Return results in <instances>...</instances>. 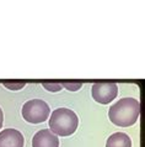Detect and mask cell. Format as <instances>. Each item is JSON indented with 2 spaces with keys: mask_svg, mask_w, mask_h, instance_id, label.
Instances as JSON below:
<instances>
[{
  "mask_svg": "<svg viewBox=\"0 0 145 147\" xmlns=\"http://www.w3.org/2000/svg\"><path fill=\"white\" fill-rule=\"evenodd\" d=\"M140 115V103L134 98H122L108 110L111 122L119 127L133 126Z\"/></svg>",
  "mask_w": 145,
  "mask_h": 147,
  "instance_id": "cell-1",
  "label": "cell"
},
{
  "mask_svg": "<svg viewBox=\"0 0 145 147\" xmlns=\"http://www.w3.org/2000/svg\"><path fill=\"white\" fill-rule=\"evenodd\" d=\"M49 130L57 136L67 137L72 135L79 126L78 115L68 108H58L49 115Z\"/></svg>",
  "mask_w": 145,
  "mask_h": 147,
  "instance_id": "cell-2",
  "label": "cell"
},
{
  "mask_svg": "<svg viewBox=\"0 0 145 147\" xmlns=\"http://www.w3.org/2000/svg\"><path fill=\"white\" fill-rule=\"evenodd\" d=\"M21 115L29 124H42L51 115V108L46 101L41 99H31L23 104Z\"/></svg>",
  "mask_w": 145,
  "mask_h": 147,
  "instance_id": "cell-3",
  "label": "cell"
},
{
  "mask_svg": "<svg viewBox=\"0 0 145 147\" xmlns=\"http://www.w3.org/2000/svg\"><path fill=\"white\" fill-rule=\"evenodd\" d=\"M91 93L96 103L106 105L113 101L118 95V85L113 82H97L92 85Z\"/></svg>",
  "mask_w": 145,
  "mask_h": 147,
  "instance_id": "cell-4",
  "label": "cell"
},
{
  "mask_svg": "<svg viewBox=\"0 0 145 147\" xmlns=\"http://www.w3.org/2000/svg\"><path fill=\"white\" fill-rule=\"evenodd\" d=\"M25 137L16 129H5L0 132V147H23Z\"/></svg>",
  "mask_w": 145,
  "mask_h": 147,
  "instance_id": "cell-5",
  "label": "cell"
},
{
  "mask_svg": "<svg viewBox=\"0 0 145 147\" xmlns=\"http://www.w3.org/2000/svg\"><path fill=\"white\" fill-rule=\"evenodd\" d=\"M32 147H59V138L49 129L39 130L32 138Z\"/></svg>",
  "mask_w": 145,
  "mask_h": 147,
  "instance_id": "cell-6",
  "label": "cell"
},
{
  "mask_svg": "<svg viewBox=\"0 0 145 147\" xmlns=\"http://www.w3.org/2000/svg\"><path fill=\"white\" fill-rule=\"evenodd\" d=\"M106 147H132V138L124 132H114L107 138Z\"/></svg>",
  "mask_w": 145,
  "mask_h": 147,
  "instance_id": "cell-7",
  "label": "cell"
},
{
  "mask_svg": "<svg viewBox=\"0 0 145 147\" xmlns=\"http://www.w3.org/2000/svg\"><path fill=\"white\" fill-rule=\"evenodd\" d=\"M59 83H60V85H62L63 88H65V89H68V90H70V92L79 90V89H81L82 85H84V83L82 82H80V80H60Z\"/></svg>",
  "mask_w": 145,
  "mask_h": 147,
  "instance_id": "cell-8",
  "label": "cell"
},
{
  "mask_svg": "<svg viewBox=\"0 0 145 147\" xmlns=\"http://www.w3.org/2000/svg\"><path fill=\"white\" fill-rule=\"evenodd\" d=\"M3 85L10 90H20L26 85L25 80H3Z\"/></svg>",
  "mask_w": 145,
  "mask_h": 147,
  "instance_id": "cell-9",
  "label": "cell"
},
{
  "mask_svg": "<svg viewBox=\"0 0 145 147\" xmlns=\"http://www.w3.org/2000/svg\"><path fill=\"white\" fill-rule=\"evenodd\" d=\"M41 84L46 90L52 92V93H57V92H60L63 89V87L60 85L59 82H42Z\"/></svg>",
  "mask_w": 145,
  "mask_h": 147,
  "instance_id": "cell-10",
  "label": "cell"
},
{
  "mask_svg": "<svg viewBox=\"0 0 145 147\" xmlns=\"http://www.w3.org/2000/svg\"><path fill=\"white\" fill-rule=\"evenodd\" d=\"M3 124H4V113H3L1 108H0V130L3 127Z\"/></svg>",
  "mask_w": 145,
  "mask_h": 147,
  "instance_id": "cell-11",
  "label": "cell"
}]
</instances>
